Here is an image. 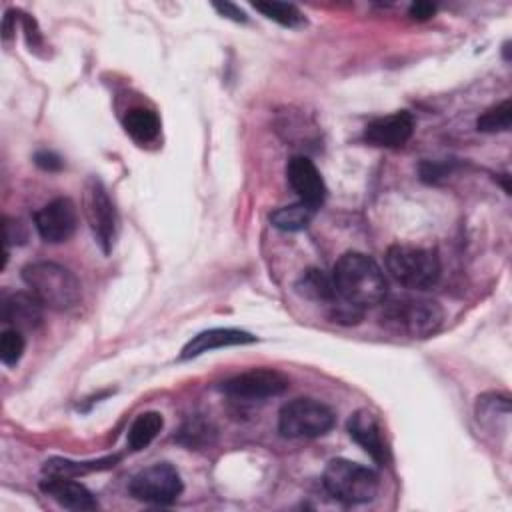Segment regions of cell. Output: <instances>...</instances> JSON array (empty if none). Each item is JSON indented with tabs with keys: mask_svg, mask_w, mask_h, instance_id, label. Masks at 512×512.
Listing matches in <instances>:
<instances>
[{
	"mask_svg": "<svg viewBox=\"0 0 512 512\" xmlns=\"http://www.w3.org/2000/svg\"><path fill=\"white\" fill-rule=\"evenodd\" d=\"M336 300L358 310L380 304L388 294V282L374 258L364 252H344L332 268Z\"/></svg>",
	"mask_w": 512,
	"mask_h": 512,
	"instance_id": "cell-1",
	"label": "cell"
},
{
	"mask_svg": "<svg viewBox=\"0 0 512 512\" xmlns=\"http://www.w3.org/2000/svg\"><path fill=\"white\" fill-rule=\"evenodd\" d=\"M444 320L442 306L426 296L396 294L380 302L378 322L384 330L404 338L432 336Z\"/></svg>",
	"mask_w": 512,
	"mask_h": 512,
	"instance_id": "cell-2",
	"label": "cell"
},
{
	"mask_svg": "<svg viewBox=\"0 0 512 512\" xmlns=\"http://www.w3.org/2000/svg\"><path fill=\"white\" fill-rule=\"evenodd\" d=\"M22 280L44 308L66 312L78 306L82 288L78 278L64 266L48 260L30 262L22 268Z\"/></svg>",
	"mask_w": 512,
	"mask_h": 512,
	"instance_id": "cell-3",
	"label": "cell"
},
{
	"mask_svg": "<svg viewBox=\"0 0 512 512\" xmlns=\"http://www.w3.org/2000/svg\"><path fill=\"white\" fill-rule=\"evenodd\" d=\"M386 268L398 284L412 290L432 288L442 272L434 250L412 244H392L386 250Z\"/></svg>",
	"mask_w": 512,
	"mask_h": 512,
	"instance_id": "cell-4",
	"label": "cell"
},
{
	"mask_svg": "<svg viewBox=\"0 0 512 512\" xmlns=\"http://www.w3.org/2000/svg\"><path fill=\"white\" fill-rule=\"evenodd\" d=\"M322 482L326 492L344 504L370 502L380 486V478L372 468L346 458L330 460L324 468Z\"/></svg>",
	"mask_w": 512,
	"mask_h": 512,
	"instance_id": "cell-5",
	"label": "cell"
},
{
	"mask_svg": "<svg viewBox=\"0 0 512 512\" xmlns=\"http://www.w3.org/2000/svg\"><path fill=\"white\" fill-rule=\"evenodd\" d=\"M334 426V412L314 398H294L280 408L278 430L286 438H318Z\"/></svg>",
	"mask_w": 512,
	"mask_h": 512,
	"instance_id": "cell-6",
	"label": "cell"
},
{
	"mask_svg": "<svg viewBox=\"0 0 512 512\" xmlns=\"http://www.w3.org/2000/svg\"><path fill=\"white\" fill-rule=\"evenodd\" d=\"M128 490L140 502L166 506L182 494V478L172 464L158 462L134 474Z\"/></svg>",
	"mask_w": 512,
	"mask_h": 512,
	"instance_id": "cell-7",
	"label": "cell"
},
{
	"mask_svg": "<svg viewBox=\"0 0 512 512\" xmlns=\"http://www.w3.org/2000/svg\"><path fill=\"white\" fill-rule=\"evenodd\" d=\"M84 214L94 234L96 244L104 254H108L116 240L118 230V216L116 208L98 178H90L84 190Z\"/></svg>",
	"mask_w": 512,
	"mask_h": 512,
	"instance_id": "cell-8",
	"label": "cell"
},
{
	"mask_svg": "<svg viewBox=\"0 0 512 512\" xmlns=\"http://www.w3.org/2000/svg\"><path fill=\"white\" fill-rule=\"evenodd\" d=\"M290 386V380L272 368H254L242 374H236L222 382L220 390L230 398L238 400H264L280 396Z\"/></svg>",
	"mask_w": 512,
	"mask_h": 512,
	"instance_id": "cell-9",
	"label": "cell"
},
{
	"mask_svg": "<svg viewBox=\"0 0 512 512\" xmlns=\"http://www.w3.org/2000/svg\"><path fill=\"white\" fill-rule=\"evenodd\" d=\"M78 214L70 198H54L34 214V226L44 242H66L76 230Z\"/></svg>",
	"mask_w": 512,
	"mask_h": 512,
	"instance_id": "cell-10",
	"label": "cell"
},
{
	"mask_svg": "<svg viewBox=\"0 0 512 512\" xmlns=\"http://www.w3.org/2000/svg\"><path fill=\"white\" fill-rule=\"evenodd\" d=\"M286 178L300 202L320 208L326 198V184L316 164L306 156H292L286 164Z\"/></svg>",
	"mask_w": 512,
	"mask_h": 512,
	"instance_id": "cell-11",
	"label": "cell"
},
{
	"mask_svg": "<svg viewBox=\"0 0 512 512\" xmlns=\"http://www.w3.org/2000/svg\"><path fill=\"white\" fill-rule=\"evenodd\" d=\"M44 304L28 290V292H10L0 298V318L8 328H16L20 332L34 330L42 322Z\"/></svg>",
	"mask_w": 512,
	"mask_h": 512,
	"instance_id": "cell-12",
	"label": "cell"
},
{
	"mask_svg": "<svg viewBox=\"0 0 512 512\" xmlns=\"http://www.w3.org/2000/svg\"><path fill=\"white\" fill-rule=\"evenodd\" d=\"M348 434L350 438L362 446V450L376 462L386 464L388 462V448L386 440L382 436L380 420L370 410H356L348 420Z\"/></svg>",
	"mask_w": 512,
	"mask_h": 512,
	"instance_id": "cell-13",
	"label": "cell"
},
{
	"mask_svg": "<svg viewBox=\"0 0 512 512\" xmlns=\"http://www.w3.org/2000/svg\"><path fill=\"white\" fill-rule=\"evenodd\" d=\"M412 132H414L412 114L406 110H400L368 122L364 130V140L372 146L398 148L412 136Z\"/></svg>",
	"mask_w": 512,
	"mask_h": 512,
	"instance_id": "cell-14",
	"label": "cell"
},
{
	"mask_svg": "<svg viewBox=\"0 0 512 512\" xmlns=\"http://www.w3.org/2000/svg\"><path fill=\"white\" fill-rule=\"evenodd\" d=\"M256 342V336H252L246 330L240 328H210V330H202L196 336H192L182 352H180V360H190L196 356H202L206 352L218 350V348H226V346H242V344H252Z\"/></svg>",
	"mask_w": 512,
	"mask_h": 512,
	"instance_id": "cell-15",
	"label": "cell"
},
{
	"mask_svg": "<svg viewBox=\"0 0 512 512\" xmlns=\"http://www.w3.org/2000/svg\"><path fill=\"white\" fill-rule=\"evenodd\" d=\"M40 490L48 494L54 502L68 510H94L98 508V500L94 494L80 482L64 476H46L40 482Z\"/></svg>",
	"mask_w": 512,
	"mask_h": 512,
	"instance_id": "cell-16",
	"label": "cell"
},
{
	"mask_svg": "<svg viewBox=\"0 0 512 512\" xmlns=\"http://www.w3.org/2000/svg\"><path fill=\"white\" fill-rule=\"evenodd\" d=\"M118 460H120V454L104 456V458L88 460V462H76V460H68V458H50V460L44 464V474H46V476L76 478V476H82V474L108 470V468L116 466Z\"/></svg>",
	"mask_w": 512,
	"mask_h": 512,
	"instance_id": "cell-17",
	"label": "cell"
},
{
	"mask_svg": "<svg viewBox=\"0 0 512 512\" xmlns=\"http://www.w3.org/2000/svg\"><path fill=\"white\" fill-rule=\"evenodd\" d=\"M124 130L130 134L132 140L138 144H148L156 140L160 134V118L154 110L144 106H134L124 114Z\"/></svg>",
	"mask_w": 512,
	"mask_h": 512,
	"instance_id": "cell-18",
	"label": "cell"
},
{
	"mask_svg": "<svg viewBox=\"0 0 512 512\" xmlns=\"http://www.w3.org/2000/svg\"><path fill=\"white\" fill-rule=\"evenodd\" d=\"M298 294L316 300V302H328L332 304L336 300V290L332 284V276L324 274V270L308 268L296 282Z\"/></svg>",
	"mask_w": 512,
	"mask_h": 512,
	"instance_id": "cell-19",
	"label": "cell"
},
{
	"mask_svg": "<svg viewBox=\"0 0 512 512\" xmlns=\"http://www.w3.org/2000/svg\"><path fill=\"white\" fill-rule=\"evenodd\" d=\"M316 210H318V208H314V206H310V204L296 202V204H290V206L276 208V210L270 214V222H272V226L278 228V230H284V232H298V230L308 228V224L312 222Z\"/></svg>",
	"mask_w": 512,
	"mask_h": 512,
	"instance_id": "cell-20",
	"label": "cell"
},
{
	"mask_svg": "<svg viewBox=\"0 0 512 512\" xmlns=\"http://www.w3.org/2000/svg\"><path fill=\"white\" fill-rule=\"evenodd\" d=\"M162 426H164V418L160 412L150 410L140 414L128 428V438H126L128 448L134 452L144 450L160 434Z\"/></svg>",
	"mask_w": 512,
	"mask_h": 512,
	"instance_id": "cell-21",
	"label": "cell"
},
{
	"mask_svg": "<svg viewBox=\"0 0 512 512\" xmlns=\"http://www.w3.org/2000/svg\"><path fill=\"white\" fill-rule=\"evenodd\" d=\"M254 8L264 14L266 18L278 22L280 26H286V28H298L302 26L306 20H304V14L294 6V4H288V2H256Z\"/></svg>",
	"mask_w": 512,
	"mask_h": 512,
	"instance_id": "cell-22",
	"label": "cell"
},
{
	"mask_svg": "<svg viewBox=\"0 0 512 512\" xmlns=\"http://www.w3.org/2000/svg\"><path fill=\"white\" fill-rule=\"evenodd\" d=\"M512 124V102L504 100L492 108H488L478 120L476 128L480 132H504Z\"/></svg>",
	"mask_w": 512,
	"mask_h": 512,
	"instance_id": "cell-23",
	"label": "cell"
},
{
	"mask_svg": "<svg viewBox=\"0 0 512 512\" xmlns=\"http://www.w3.org/2000/svg\"><path fill=\"white\" fill-rule=\"evenodd\" d=\"M24 352V336L16 328H6L0 334V360L6 366H14Z\"/></svg>",
	"mask_w": 512,
	"mask_h": 512,
	"instance_id": "cell-24",
	"label": "cell"
},
{
	"mask_svg": "<svg viewBox=\"0 0 512 512\" xmlns=\"http://www.w3.org/2000/svg\"><path fill=\"white\" fill-rule=\"evenodd\" d=\"M210 424L204 422V420H190L182 432H180V442L188 444V446H198V444H204V442H210Z\"/></svg>",
	"mask_w": 512,
	"mask_h": 512,
	"instance_id": "cell-25",
	"label": "cell"
},
{
	"mask_svg": "<svg viewBox=\"0 0 512 512\" xmlns=\"http://www.w3.org/2000/svg\"><path fill=\"white\" fill-rule=\"evenodd\" d=\"M34 162L40 166V168H44V170H48V172H54V170H60L62 168V160H60V156H56L54 152H38L36 156H34Z\"/></svg>",
	"mask_w": 512,
	"mask_h": 512,
	"instance_id": "cell-26",
	"label": "cell"
},
{
	"mask_svg": "<svg viewBox=\"0 0 512 512\" xmlns=\"http://www.w3.org/2000/svg\"><path fill=\"white\" fill-rule=\"evenodd\" d=\"M214 8H216L224 18H230V20H234V22H246L244 10H240L238 6L230 4V2H214Z\"/></svg>",
	"mask_w": 512,
	"mask_h": 512,
	"instance_id": "cell-27",
	"label": "cell"
},
{
	"mask_svg": "<svg viewBox=\"0 0 512 512\" xmlns=\"http://www.w3.org/2000/svg\"><path fill=\"white\" fill-rule=\"evenodd\" d=\"M408 12L416 20H428L436 12V6L430 4V2H414Z\"/></svg>",
	"mask_w": 512,
	"mask_h": 512,
	"instance_id": "cell-28",
	"label": "cell"
}]
</instances>
